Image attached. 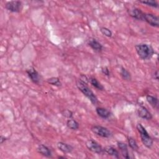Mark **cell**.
Masks as SVG:
<instances>
[{
    "mask_svg": "<svg viewBox=\"0 0 159 159\" xmlns=\"http://www.w3.org/2000/svg\"><path fill=\"white\" fill-rule=\"evenodd\" d=\"M135 50L139 57L143 60H150L155 52L152 47L147 43H139L135 46Z\"/></svg>",
    "mask_w": 159,
    "mask_h": 159,
    "instance_id": "6da1fadb",
    "label": "cell"
},
{
    "mask_svg": "<svg viewBox=\"0 0 159 159\" xmlns=\"http://www.w3.org/2000/svg\"><path fill=\"white\" fill-rule=\"evenodd\" d=\"M76 86L78 89L93 104L98 102V98L91 89L88 87L87 83H84L80 79L76 81Z\"/></svg>",
    "mask_w": 159,
    "mask_h": 159,
    "instance_id": "7a4b0ae2",
    "label": "cell"
},
{
    "mask_svg": "<svg viewBox=\"0 0 159 159\" xmlns=\"http://www.w3.org/2000/svg\"><path fill=\"white\" fill-rule=\"evenodd\" d=\"M136 127H137L138 132L140 134V136L142 143L147 148H151L153 145V143L152 138L150 137V135L147 132V131L146 130L145 127L141 124H140V123L138 124L137 125Z\"/></svg>",
    "mask_w": 159,
    "mask_h": 159,
    "instance_id": "3957f363",
    "label": "cell"
},
{
    "mask_svg": "<svg viewBox=\"0 0 159 159\" xmlns=\"http://www.w3.org/2000/svg\"><path fill=\"white\" fill-rule=\"evenodd\" d=\"M91 129L94 134L101 137L109 138L112 136V132L107 128L101 125H93Z\"/></svg>",
    "mask_w": 159,
    "mask_h": 159,
    "instance_id": "277c9868",
    "label": "cell"
},
{
    "mask_svg": "<svg viewBox=\"0 0 159 159\" xmlns=\"http://www.w3.org/2000/svg\"><path fill=\"white\" fill-rule=\"evenodd\" d=\"M22 7V3L20 1H11L5 4V8L12 12H20Z\"/></svg>",
    "mask_w": 159,
    "mask_h": 159,
    "instance_id": "5b68a950",
    "label": "cell"
},
{
    "mask_svg": "<svg viewBox=\"0 0 159 159\" xmlns=\"http://www.w3.org/2000/svg\"><path fill=\"white\" fill-rule=\"evenodd\" d=\"M86 145L88 149L93 153L97 154H101L104 153V149L102 146L93 139L88 140L86 143Z\"/></svg>",
    "mask_w": 159,
    "mask_h": 159,
    "instance_id": "8992f818",
    "label": "cell"
},
{
    "mask_svg": "<svg viewBox=\"0 0 159 159\" xmlns=\"http://www.w3.org/2000/svg\"><path fill=\"white\" fill-rule=\"evenodd\" d=\"M26 73L30 80L35 84H39L41 81V76L37 71L33 67H30L26 70Z\"/></svg>",
    "mask_w": 159,
    "mask_h": 159,
    "instance_id": "52a82bcc",
    "label": "cell"
},
{
    "mask_svg": "<svg viewBox=\"0 0 159 159\" xmlns=\"http://www.w3.org/2000/svg\"><path fill=\"white\" fill-rule=\"evenodd\" d=\"M143 20L147 22L149 25L152 27H158L159 26V18L155 14L145 13Z\"/></svg>",
    "mask_w": 159,
    "mask_h": 159,
    "instance_id": "ba28073f",
    "label": "cell"
},
{
    "mask_svg": "<svg viewBox=\"0 0 159 159\" xmlns=\"http://www.w3.org/2000/svg\"><path fill=\"white\" fill-rule=\"evenodd\" d=\"M137 114L140 117L145 120H150L152 119V115L150 112L143 106H140L137 109Z\"/></svg>",
    "mask_w": 159,
    "mask_h": 159,
    "instance_id": "9c48e42d",
    "label": "cell"
},
{
    "mask_svg": "<svg viewBox=\"0 0 159 159\" xmlns=\"http://www.w3.org/2000/svg\"><path fill=\"white\" fill-rule=\"evenodd\" d=\"M129 15L133 18L140 20H143L145 13L143 12L140 9L138 8H132L129 10Z\"/></svg>",
    "mask_w": 159,
    "mask_h": 159,
    "instance_id": "30bf717a",
    "label": "cell"
},
{
    "mask_svg": "<svg viewBox=\"0 0 159 159\" xmlns=\"http://www.w3.org/2000/svg\"><path fill=\"white\" fill-rule=\"evenodd\" d=\"M37 152L42 155L46 157H52V152L50 149L47 147L46 145L43 144H40L38 146L37 148Z\"/></svg>",
    "mask_w": 159,
    "mask_h": 159,
    "instance_id": "8fae6325",
    "label": "cell"
},
{
    "mask_svg": "<svg viewBox=\"0 0 159 159\" xmlns=\"http://www.w3.org/2000/svg\"><path fill=\"white\" fill-rule=\"evenodd\" d=\"M57 147L61 152L64 153H71L73 149V147L71 145L62 142H59L57 143Z\"/></svg>",
    "mask_w": 159,
    "mask_h": 159,
    "instance_id": "7c38bea8",
    "label": "cell"
},
{
    "mask_svg": "<svg viewBox=\"0 0 159 159\" xmlns=\"http://www.w3.org/2000/svg\"><path fill=\"white\" fill-rule=\"evenodd\" d=\"M117 146L121 152L122 157L126 159L130 158L127 144L123 142H117Z\"/></svg>",
    "mask_w": 159,
    "mask_h": 159,
    "instance_id": "4fadbf2b",
    "label": "cell"
},
{
    "mask_svg": "<svg viewBox=\"0 0 159 159\" xmlns=\"http://www.w3.org/2000/svg\"><path fill=\"white\" fill-rule=\"evenodd\" d=\"M88 45L94 51L100 52L102 50L103 47L101 43H99L98 40L94 39H90L88 42Z\"/></svg>",
    "mask_w": 159,
    "mask_h": 159,
    "instance_id": "5bb4252c",
    "label": "cell"
},
{
    "mask_svg": "<svg viewBox=\"0 0 159 159\" xmlns=\"http://www.w3.org/2000/svg\"><path fill=\"white\" fill-rule=\"evenodd\" d=\"M96 113L98 115L102 118V119H108L111 116V112L109 111H108L107 109L101 107H98L96 109Z\"/></svg>",
    "mask_w": 159,
    "mask_h": 159,
    "instance_id": "9a60e30c",
    "label": "cell"
},
{
    "mask_svg": "<svg viewBox=\"0 0 159 159\" xmlns=\"http://www.w3.org/2000/svg\"><path fill=\"white\" fill-rule=\"evenodd\" d=\"M104 149V152L106 153V154L110 155V156H112L115 158H119V152L113 147L111 146H107Z\"/></svg>",
    "mask_w": 159,
    "mask_h": 159,
    "instance_id": "2e32d148",
    "label": "cell"
},
{
    "mask_svg": "<svg viewBox=\"0 0 159 159\" xmlns=\"http://www.w3.org/2000/svg\"><path fill=\"white\" fill-rule=\"evenodd\" d=\"M88 81L90 83V84L93 86L94 88H96L97 89L100 91L104 90V86L98 81V80L94 77H89L88 78Z\"/></svg>",
    "mask_w": 159,
    "mask_h": 159,
    "instance_id": "e0dca14e",
    "label": "cell"
},
{
    "mask_svg": "<svg viewBox=\"0 0 159 159\" xmlns=\"http://www.w3.org/2000/svg\"><path fill=\"white\" fill-rule=\"evenodd\" d=\"M146 99L147 102L152 106L153 108L158 109V99L157 97L152 96V95H147Z\"/></svg>",
    "mask_w": 159,
    "mask_h": 159,
    "instance_id": "ac0fdd59",
    "label": "cell"
},
{
    "mask_svg": "<svg viewBox=\"0 0 159 159\" xmlns=\"http://www.w3.org/2000/svg\"><path fill=\"white\" fill-rule=\"evenodd\" d=\"M66 125L68 128H70L71 130H78L79 128V126H80L79 123L75 119H68L67 120Z\"/></svg>",
    "mask_w": 159,
    "mask_h": 159,
    "instance_id": "d6986e66",
    "label": "cell"
},
{
    "mask_svg": "<svg viewBox=\"0 0 159 159\" xmlns=\"http://www.w3.org/2000/svg\"><path fill=\"white\" fill-rule=\"evenodd\" d=\"M47 81L48 83H49L50 84L55 86H61V83L60 80V79L57 77H52L50 78H48L47 80Z\"/></svg>",
    "mask_w": 159,
    "mask_h": 159,
    "instance_id": "ffe728a7",
    "label": "cell"
},
{
    "mask_svg": "<svg viewBox=\"0 0 159 159\" xmlns=\"http://www.w3.org/2000/svg\"><path fill=\"white\" fill-rule=\"evenodd\" d=\"M120 75L122 76V78L126 81H130L131 80V75L130 73L126 70L125 68H124V67L121 68L120 70Z\"/></svg>",
    "mask_w": 159,
    "mask_h": 159,
    "instance_id": "44dd1931",
    "label": "cell"
},
{
    "mask_svg": "<svg viewBox=\"0 0 159 159\" xmlns=\"http://www.w3.org/2000/svg\"><path fill=\"white\" fill-rule=\"evenodd\" d=\"M128 143H129V147L133 150H135V151H137L138 149H139V146L137 143V142L135 141V140L131 137H129L128 138Z\"/></svg>",
    "mask_w": 159,
    "mask_h": 159,
    "instance_id": "7402d4cb",
    "label": "cell"
},
{
    "mask_svg": "<svg viewBox=\"0 0 159 159\" xmlns=\"http://www.w3.org/2000/svg\"><path fill=\"white\" fill-rule=\"evenodd\" d=\"M140 2L146 4L147 6L153 7H158V4L156 1H153V0H148V1H139Z\"/></svg>",
    "mask_w": 159,
    "mask_h": 159,
    "instance_id": "603a6c76",
    "label": "cell"
},
{
    "mask_svg": "<svg viewBox=\"0 0 159 159\" xmlns=\"http://www.w3.org/2000/svg\"><path fill=\"white\" fill-rule=\"evenodd\" d=\"M100 31L104 35H105L107 37H111L112 35V33L111 30L107 27H101Z\"/></svg>",
    "mask_w": 159,
    "mask_h": 159,
    "instance_id": "cb8c5ba5",
    "label": "cell"
},
{
    "mask_svg": "<svg viewBox=\"0 0 159 159\" xmlns=\"http://www.w3.org/2000/svg\"><path fill=\"white\" fill-rule=\"evenodd\" d=\"M62 114H63V116H65L66 117L70 118V119L73 117V113L70 110H65V111H63V112H62Z\"/></svg>",
    "mask_w": 159,
    "mask_h": 159,
    "instance_id": "d4e9b609",
    "label": "cell"
},
{
    "mask_svg": "<svg viewBox=\"0 0 159 159\" xmlns=\"http://www.w3.org/2000/svg\"><path fill=\"white\" fill-rule=\"evenodd\" d=\"M101 71L103 74H104L106 76H110V71L109 70V68L107 66H104L102 67L101 68Z\"/></svg>",
    "mask_w": 159,
    "mask_h": 159,
    "instance_id": "484cf974",
    "label": "cell"
},
{
    "mask_svg": "<svg viewBox=\"0 0 159 159\" xmlns=\"http://www.w3.org/2000/svg\"><path fill=\"white\" fill-rule=\"evenodd\" d=\"M153 78L155 80H158V70H156V71L154 72V73H153Z\"/></svg>",
    "mask_w": 159,
    "mask_h": 159,
    "instance_id": "4316f807",
    "label": "cell"
},
{
    "mask_svg": "<svg viewBox=\"0 0 159 159\" xmlns=\"http://www.w3.org/2000/svg\"><path fill=\"white\" fill-rule=\"evenodd\" d=\"M7 139V138L6 137H5L4 136H3V135H1V137H0V143H1V144H2L5 141H6Z\"/></svg>",
    "mask_w": 159,
    "mask_h": 159,
    "instance_id": "83f0119b",
    "label": "cell"
}]
</instances>
